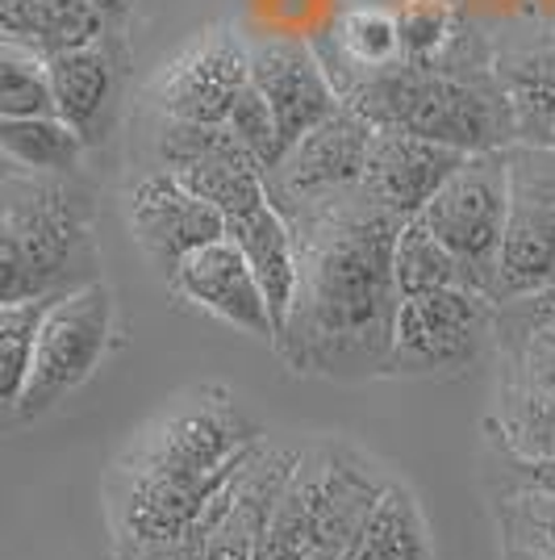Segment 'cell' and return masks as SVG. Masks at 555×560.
Returning a JSON list of instances; mask_svg holds the SVG:
<instances>
[{"instance_id": "cell-12", "label": "cell", "mask_w": 555, "mask_h": 560, "mask_svg": "<svg viewBox=\"0 0 555 560\" xmlns=\"http://www.w3.org/2000/svg\"><path fill=\"white\" fill-rule=\"evenodd\" d=\"M251 84L276 117L284 151L343 105L322 68V55L293 34L251 43Z\"/></svg>"}, {"instance_id": "cell-31", "label": "cell", "mask_w": 555, "mask_h": 560, "mask_svg": "<svg viewBox=\"0 0 555 560\" xmlns=\"http://www.w3.org/2000/svg\"><path fill=\"white\" fill-rule=\"evenodd\" d=\"M9 176H25V172L13 164V160H4V155H0V180H9Z\"/></svg>"}, {"instance_id": "cell-25", "label": "cell", "mask_w": 555, "mask_h": 560, "mask_svg": "<svg viewBox=\"0 0 555 560\" xmlns=\"http://www.w3.org/2000/svg\"><path fill=\"white\" fill-rule=\"evenodd\" d=\"M47 305L50 298L0 305V431L17 427V401H22L29 360H34V335Z\"/></svg>"}, {"instance_id": "cell-15", "label": "cell", "mask_w": 555, "mask_h": 560, "mask_svg": "<svg viewBox=\"0 0 555 560\" xmlns=\"http://www.w3.org/2000/svg\"><path fill=\"white\" fill-rule=\"evenodd\" d=\"M55 117L68 121L80 142L93 151L109 142L121 117V55H117V30L96 38L88 47L59 50L47 59Z\"/></svg>"}, {"instance_id": "cell-2", "label": "cell", "mask_w": 555, "mask_h": 560, "mask_svg": "<svg viewBox=\"0 0 555 560\" xmlns=\"http://www.w3.org/2000/svg\"><path fill=\"white\" fill-rule=\"evenodd\" d=\"M263 447V427L231 385H188L117 447L105 472L114 552L180 539L213 493Z\"/></svg>"}, {"instance_id": "cell-17", "label": "cell", "mask_w": 555, "mask_h": 560, "mask_svg": "<svg viewBox=\"0 0 555 560\" xmlns=\"http://www.w3.org/2000/svg\"><path fill=\"white\" fill-rule=\"evenodd\" d=\"M302 447H259L247 465L238 468L226 506L213 518V532L205 539L201 560H255L263 532L272 523L280 493L297 468Z\"/></svg>"}, {"instance_id": "cell-14", "label": "cell", "mask_w": 555, "mask_h": 560, "mask_svg": "<svg viewBox=\"0 0 555 560\" xmlns=\"http://www.w3.org/2000/svg\"><path fill=\"white\" fill-rule=\"evenodd\" d=\"M167 289L180 302L205 310L217 323L243 330L251 339H263V343L276 339V323H272L268 302H263V293L255 284L251 264L234 247L231 234L209 238L205 247L188 252L180 259V268H176V277L167 280Z\"/></svg>"}, {"instance_id": "cell-33", "label": "cell", "mask_w": 555, "mask_h": 560, "mask_svg": "<svg viewBox=\"0 0 555 560\" xmlns=\"http://www.w3.org/2000/svg\"><path fill=\"white\" fill-rule=\"evenodd\" d=\"M43 4H50V9H71V4H80V0H43Z\"/></svg>"}, {"instance_id": "cell-1", "label": "cell", "mask_w": 555, "mask_h": 560, "mask_svg": "<svg viewBox=\"0 0 555 560\" xmlns=\"http://www.w3.org/2000/svg\"><path fill=\"white\" fill-rule=\"evenodd\" d=\"M293 231V298L276 330L280 360L297 376L359 385L385 376L401 293L393 238L401 218L359 188L284 213Z\"/></svg>"}, {"instance_id": "cell-3", "label": "cell", "mask_w": 555, "mask_h": 560, "mask_svg": "<svg viewBox=\"0 0 555 560\" xmlns=\"http://www.w3.org/2000/svg\"><path fill=\"white\" fill-rule=\"evenodd\" d=\"M339 101L368 117L376 130H401L442 142L460 155L506 151L518 142V121L488 71H430L410 59L355 71L322 63Z\"/></svg>"}, {"instance_id": "cell-18", "label": "cell", "mask_w": 555, "mask_h": 560, "mask_svg": "<svg viewBox=\"0 0 555 560\" xmlns=\"http://www.w3.org/2000/svg\"><path fill=\"white\" fill-rule=\"evenodd\" d=\"M493 80L513 109L518 142H547L555 126V30H539L497 50Z\"/></svg>"}, {"instance_id": "cell-7", "label": "cell", "mask_w": 555, "mask_h": 560, "mask_svg": "<svg viewBox=\"0 0 555 560\" xmlns=\"http://www.w3.org/2000/svg\"><path fill=\"white\" fill-rule=\"evenodd\" d=\"M509 213L497 256V305L555 289V147L513 142Z\"/></svg>"}, {"instance_id": "cell-21", "label": "cell", "mask_w": 555, "mask_h": 560, "mask_svg": "<svg viewBox=\"0 0 555 560\" xmlns=\"http://www.w3.org/2000/svg\"><path fill=\"white\" fill-rule=\"evenodd\" d=\"M176 180L205 201L222 218H238V213L255 210L259 201H268V188H263V167L255 164V155L243 142H231L222 151H213L205 160H197L192 167L176 172Z\"/></svg>"}, {"instance_id": "cell-27", "label": "cell", "mask_w": 555, "mask_h": 560, "mask_svg": "<svg viewBox=\"0 0 555 560\" xmlns=\"http://www.w3.org/2000/svg\"><path fill=\"white\" fill-rule=\"evenodd\" d=\"M55 114L47 59L25 47L0 50V117H47Z\"/></svg>"}, {"instance_id": "cell-13", "label": "cell", "mask_w": 555, "mask_h": 560, "mask_svg": "<svg viewBox=\"0 0 555 560\" xmlns=\"http://www.w3.org/2000/svg\"><path fill=\"white\" fill-rule=\"evenodd\" d=\"M302 460L309 472V490H314L318 548L347 552L376 506V498L389 486V477L347 440H318L314 447H302Z\"/></svg>"}, {"instance_id": "cell-5", "label": "cell", "mask_w": 555, "mask_h": 560, "mask_svg": "<svg viewBox=\"0 0 555 560\" xmlns=\"http://www.w3.org/2000/svg\"><path fill=\"white\" fill-rule=\"evenodd\" d=\"M117 305L105 280H88L71 293L50 298L34 335V360L17 401V427L47 419L75 389H84L114 348Z\"/></svg>"}, {"instance_id": "cell-26", "label": "cell", "mask_w": 555, "mask_h": 560, "mask_svg": "<svg viewBox=\"0 0 555 560\" xmlns=\"http://www.w3.org/2000/svg\"><path fill=\"white\" fill-rule=\"evenodd\" d=\"M318 548V532H314V490H309V472L305 460L297 456V468L288 477V486L280 493L272 523L263 532V544L255 560H305Z\"/></svg>"}, {"instance_id": "cell-10", "label": "cell", "mask_w": 555, "mask_h": 560, "mask_svg": "<svg viewBox=\"0 0 555 560\" xmlns=\"http://www.w3.org/2000/svg\"><path fill=\"white\" fill-rule=\"evenodd\" d=\"M371 135H376V126L368 117L339 105L326 121H318L309 135L293 142L276 160V167L263 172L268 201L280 213H293L359 188Z\"/></svg>"}, {"instance_id": "cell-34", "label": "cell", "mask_w": 555, "mask_h": 560, "mask_svg": "<svg viewBox=\"0 0 555 560\" xmlns=\"http://www.w3.org/2000/svg\"><path fill=\"white\" fill-rule=\"evenodd\" d=\"M339 560H355V557H351V552H343V557H339Z\"/></svg>"}, {"instance_id": "cell-30", "label": "cell", "mask_w": 555, "mask_h": 560, "mask_svg": "<svg viewBox=\"0 0 555 560\" xmlns=\"http://www.w3.org/2000/svg\"><path fill=\"white\" fill-rule=\"evenodd\" d=\"M88 4L109 22V30H121L126 18H130V9H134V0H88Z\"/></svg>"}, {"instance_id": "cell-22", "label": "cell", "mask_w": 555, "mask_h": 560, "mask_svg": "<svg viewBox=\"0 0 555 560\" xmlns=\"http://www.w3.org/2000/svg\"><path fill=\"white\" fill-rule=\"evenodd\" d=\"M0 155L25 176H75L88 147L68 121L47 117H0Z\"/></svg>"}, {"instance_id": "cell-23", "label": "cell", "mask_w": 555, "mask_h": 560, "mask_svg": "<svg viewBox=\"0 0 555 560\" xmlns=\"http://www.w3.org/2000/svg\"><path fill=\"white\" fill-rule=\"evenodd\" d=\"M393 284L401 298L439 293V289H460L463 268H460V259L451 256L417 218H401L397 238H393ZM463 289H468V284H463Z\"/></svg>"}, {"instance_id": "cell-19", "label": "cell", "mask_w": 555, "mask_h": 560, "mask_svg": "<svg viewBox=\"0 0 555 560\" xmlns=\"http://www.w3.org/2000/svg\"><path fill=\"white\" fill-rule=\"evenodd\" d=\"M226 234L251 264L255 284H259L268 314L280 330L284 314H288V298H293V231H288L284 213L272 201H259L255 210L226 218Z\"/></svg>"}, {"instance_id": "cell-29", "label": "cell", "mask_w": 555, "mask_h": 560, "mask_svg": "<svg viewBox=\"0 0 555 560\" xmlns=\"http://www.w3.org/2000/svg\"><path fill=\"white\" fill-rule=\"evenodd\" d=\"M226 130H231L234 139L251 151L255 164L263 167V172H268V167H276V160L284 155L280 135H276V117H272L268 101L259 96V89H255V84H247V89L238 93L231 117H226Z\"/></svg>"}, {"instance_id": "cell-24", "label": "cell", "mask_w": 555, "mask_h": 560, "mask_svg": "<svg viewBox=\"0 0 555 560\" xmlns=\"http://www.w3.org/2000/svg\"><path fill=\"white\" fill-rule=\"evenodd\" d=\"M401 59V30L397 13L376 9V4H355L343 13V22L334 30V55H322L330 68H355L376 71Z\"/></svg>"}, {"instance_id": "cell-20", "label": "cell", "mask_w": 555, "mask_h": 560, "mask_svg": "<svg viewBox=\"0 0 555 560\" xmlns=\"http://www.w3.org/2000/svg\"><path fill=\"white\" fill-rule=\"evenodd\" d=\"M347 552L355 560H435L426 514L410 493V486L389 477V486L376 498V506L364 518V527Z\"/></svg>"}, {"instance_id": "cell-28", "label": "cell", "mask_w": 555, "mask_h": 560, "mask_svg": "<svg viewBox=\"0 0 555 560\" xmlns=\"http://www.w3.org/2000/svg\"><path fill=\"white\" fill-rule=\"evenodd\" d=\"M493 506H497L506 548L555 560V493H509Z\"/></svg>"}, {"instance_id": "cell-6", "label": "cell", "mask_w": 555, "mask_h": 560, "mask_svg": "<svg viewBox=\"0 0 555 560\" xmlns=\"http://www.w3.org/2000/svg\"><path fill=\"white\" fill-rule=\"evenodd\" d=\"M509 151V147H506ZM506 151L468 155L442 188L414 213L426 231L460 259L463 284L497 305V256L509 213V164Z\"/></svg>"}, {"instance_id": "cell-9", "label": "cell", "mask_w": 555, "mask_h": 560, "mask_svg": "<svg viewBox=\"0 0 555 560\" xmlns=\"http://www.w3.org/2000/svg\"><path fill=\"white\" fill-rule=\"evenodd\" d=\"M251 84V43L238 25L217 22L201 30L180 55H172L146 84V105L163 117L226 126L238 93Z\"/></svg>"}, {"instance_id": "cell-8", "label": "cell", "mask_w": 555, "mask_h": 560, "mask_svg": "<svg viewBox=\"0 0 555 560\" xmlns=\"http://www.w3.org/2000/svg\"><path fill=\"white\" fill-rule=\"evenodd\" d=\"M493 310L476 289H439L401 298L385 376H451L481 360L493 335Z\"/></svg>"}, {"instance_id": "cell-32", "label": "cell", "mask_w": 555, "mask_h": 560, "mask_svg": "<svg viewBox=\"0 0 555 560\" xmlns=\"http://www.w3.org/2000/svg\"><path fill=\"white\" fill-rule=\"evenodd\" d=\"M506 560H547V557H534V552H522V548H506Z\"/></svg>"}, {"instance_id": "cell-16", "label": "cell", "mask_w": 555, "mask_h": 560, "mask_svg": "<svg viewBox=\"0 0 555 560\" xmlns=\"http://www.w3.org/2000/svg\"><path fill=\"white\" fill-rule=\"evenodd\" d=\"M463 160L468 155L442 147V142L401 135V130H376L368 142L359 192L371 206L397 213V218H414Z\"/></svg>"}, {"instance_id": "cell-11", "label": "cell", "mask_w": 555, "mask_h": 560, "mask_svg": "<svg viewBox=\"0 0 555 560\" xmlns=\"http://www.w3.org/2000/svg\"><path fill=\"white\" fill-rule=\"evenodd\" d=\"M126 222H130L142 259L160 272L163 284L176 277L188 252L226 234V218L205 201H197L172 172H142L130 185Z\"/></svg>"}, {"instance_id": "cell-4", "label": "cell", "mask_w": 555, "mask_h": 560, "mask_svg": "<svg viewBox=\"0 0 555 560\" xmlns=\"http://www.w3.org/2000/svg\"><path fill=\"white\" fill-rule=\"evenodd\" d=\"M101 280L96 206L75 176L0 180V305Z\"/></svg>"}]
</instances>
